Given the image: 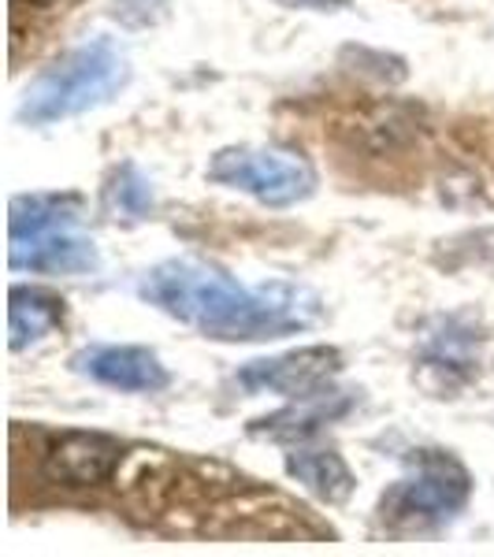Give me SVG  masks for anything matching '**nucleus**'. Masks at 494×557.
<instances>
[{
  "label": "nucleus",
  "instance_id": "obj_9",
  "mask_svg": "<svg viewBox=\"0 0 494 557\" xmlns=\"http://www.w3.org/2000/svg\"><path fill=\"white\" fill-rule=\"evenodd\" d=\"M64 323V298L41 286H12L8 294V346L20 349L41 343Z\"/></svg>",
  "mask_w": 494,
  "mask_h": 557
},
{
  "label": "nucleus",
  "instance_id": "obj_13",
  "mask_svg": "<svg viewBox=\"0 0 494 557\" xmlns=\"http://www.w3.org/2000/svg\"><path fill=\"white\" fill-rule=\"evenodd\" d=\"M286 8H317V12H331V8H343L349 0H280Z\"/></svg>",
  "mask_w": 494,
  "mask_h": 557
},
{
  "label": "nucleus",
  "instance_id": "obj_12",
  "mask_svg": "<svg viewBox=\"0 0 494 557\" xmlns=\"http://www.w3.org/2000/svg\"><path fill=\"white\" fill-rule=\"evenodd\" d=\"M104 209L112 220L138 223L152 212V183L134 164H123L108 175L104 186Z\"/></svg>",
  "mask_w": 494,
  "mask_h": 557
},
{
  "label": "nucleus",
  "instance_id": "obj_4",
  "mask_svg": "<svg viewBox=\"0 0 494 557\" xmlns=\"http://www.w3.org/2000/svg\"><path fill=\"white\" fill-rule=\"evenodd\" d=\"M209 183L242 190L268 209H291L317 190V172L298 152L260 149V146H227L209 160Z\"/></svg>",
  "mask_w": 494,
  "mask_h": 557
},
{
  "label": "nucleus",
  "instance_id": "obj_11",
  "mask_svg": "<svg viewBox=\"0 0 494 557\" xmlns=\"http://www.w3.org/2000/svg\"><path fill=\"white\" fill-rule=\"evenodd\" d=\"M349 409V398L338 391H331V386H323L317 394H305V398H294L291 409L275 412V417L260 420L254 428V435H268V438H305L312 435L320 424H328V420L343 417Z\"/></svg>",
  "mask_w": 494,
  "mask_h": 557
},
{
  "label": "nucleus",
  "instance_id": "obj_10",
  "mask_svg": "<svg viewBox=\"0 0 494 557\" xmlns=\"http://www.w3.org/2000/svg\"><path fill=\"white\" fill-rule=\"evenodd\" d=\"M286 472H291L309 494H317L320 502H328V506H343L357 487V475L349 472L343 454H335V450L286 454Z\"/></svg>",
  "mask_w": 494,
  "mask_h": 557
},
{
  "label": "nucleus",
  "instance_id": "obj_2",
  "mask_svg": "<svg viewBox=\"0 0 494 557\" xmlns=\"http://www.w3.org/2000/svg\"><path fill=\"white\" fill-rule=\"evenodd\" d=\"M131 78V60L120 45L97 38L64 52L52 67H45L20 101V120L30 127L83 115L89 108L112 101Z\"/></svg>",
  "mask_w": 494,
  "mask_h": 557
},
{
  "label": "nucleus",
  "instance_id": "obj_6",
  "mask_svg": "<svg viewBox=\"0 0 494 557\" xmlns=\"http://www.w3.org/2000/svg\"><path fill=\"white\" fill-rule=\"evenodd\" d=\"M8 264L15 272H38V275H86L97 272L101 257H97L94 238L78 235V223H64V227L12 235Z\"/></svg>",
  "mask_w": 494,
  "mask_h": 557
},
{
  "label": "nucleus",
  "instance_id": "obj_14",
  "mask_svg": "<svg viewBox=\"0 0 494 557\" xmlns=\"http://www.w3.org/2000/svg\"><path fill=\"white\" fill-rule=\"evenodd\" d=\"M26 4H38V8H49V4H57V0H26Z\"/></svg>",
  "mask_w": 494,
  "mask_h": 557
},
{
  "label": "nucleus",
  "instance_id": "obj_7",
  "mask_svg": "<svg viewBox=\"0 0 494 557\" xmlns=\"http://www.w3.org/2000/svg\"><path fill=\"white\" fill-rule=\"evenodd\" d=\"M123 450L112 435L101 431H71V435L57 438L49 446V454L41 457V475L57 487H97L108 475L120 469Z\"/></svg>",
  "mask_w": 494,
  "mask_h": 557
},
{
  "label": "nucleus",
  "instance_id": "obj_8",
  "mask_svg": "<svg viewBox=\"0 0 494 557\" xmlns=\"http://www.w3.org/2000/svg\"><path fill=\"white\" fill-rule=\"evenodd\" d=\"M71 368L123 394H157L172 383L164 361L146 346H86L71 357Z\"/></svg>",
  "mask_w": 494,
  "mask_h": 557
},
{
  "label": "nucleus",
  "instance_id": "obj_5",
  "mask_svg": "<svg viewBox=\"0 0 494 557\" xmlns=\"http://www.w3.org/2000/svg\"><path fill=\"white\" fill-rule=\"evenodd\" d=\"M338 372H343V354L335 346H301L238 368V386L249 394H283L294 401L331 386Z\"/></svg>",
  "mask_w": 494,
  "mask_h": 557
},
{
  "label": "nucleus",
  "instance_id": "obj_3",
  "mask_svg": "<svg viewBox=\"0 0 494 557\" xmlns=\"http://www.w3.org/2000/svg\"><path fill=\"white\" fill-rule=\"evenodd\" d=\"M472 491V480L461 461L450 454H424L412 465L409 475H402L394 487L383 494L380 513L391 528L402 532H424L454 520L465 509Z\"/></svg>",
  "mask_w": 494,
  "mask_h": 557
},
{
  "label": "nucleus",
  "instance_id": "obj_1",
  "mask_svg": "<svg viewBox=\"0 0 494 557\" xmlns=\"http://www.w3.org/2000/svg\"><path fill=\"white\" fill-rule=\"evenodd\" d=\"M141 301L164 317L201 331L215 343H268L312 327L323 317V301L309 286L260 283L246 286L223 268L175 257L152 264L138 278Z\"/></svg>",
  "mask_w": 494,
  "mask_h": 557
}]
</instances>
